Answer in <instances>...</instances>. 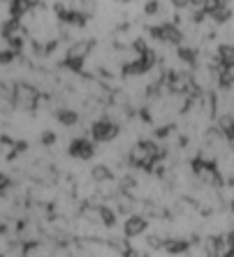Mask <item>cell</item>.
<instances>
[{
    "label": "cell",
    "instance_id": "6da1fadb",
    "mask_svg": "<svg viewBox=\"0 0 234 257\" xmlns=\"http://www.w3.org/2000/svg\"><path fill=\"white\" fill-rule=\"evenodd\" d=\"M158 160H160V149H158V144H153V142H139L137 146H132V151H130V162L135 167L149 169L151 165H156Z\"/></svg>",
    "mask_w": 234,
    "mask_h": 257
},
{
    "label": "cell",
    "instance_id": "7a4b0ae2",
    "mask_svg": "<svg viewBox=\"0 0 234 257\" xmlns=\"http://www.w3.org/2000/svg\"><path fill=\"white\" fill-rule=\"evenodd\" d=\"M90 49H93V42H77V44H72V47L67 49L65 65L70 67L72 72H81V67H84V60L88 58Z\"/></svg>",
    "mask_w": 234,
    "mask_h": 257
},
{
    "label": "cell",
    "instance_id": "3957f363",
    "mask_svg": "<svg viewBox=\"0 0 234 257\" xmlns=\"http://www.w3.org/2000/svg\"><path fill=\"white\" fill-rule=\"evenodd\" d=\"M119 123L116 120H111L107 116V118H100L97 123H93V127H90V135H93V139L95 142H114L116 137H119Z\"/></svg>",
    "mask_w": 234,
    "mask_h": 257
},
{
    "label": "cell",
    "instance_id": "277c9868",
    "mask_svg": "<svg viewBox=\"0 0 234 257\" xmlns=\"http://www.w3.org/2000/svg\"><path fill=\"white\" fill-rule=\"evenodd\" d=\"M12 102L17 104L19 109H30V107H35V102H37V90L33 88V86H17V90L12 93Z\"/></svg>",
    "mask_w": 234,
    "mask_h": 257
},
{
    "label": "cell",
    "instance_id": "5b68a950",
    "mask_svg": "<svg viewBox=\"0 0 234 257\" xmlns=\"http://www.w3.org/2000/svg\"><path fill=\"white\" fill-rule=\"evenodd\" d=\"M93 153H95V146L88 139H74L72 146H70V156L77 158V160H88Z\"/></svg>",
    "mask_w": 234,
    "mask_h": 257
},
{
    "label": "cell",
    "instance_id": "8992f818",
    "mask_svg": "<svg viewBox=\"0 0 234 257\" xmlns=\"http://www.w3.org/2000/svg\"><path fill=\"white\" fill-rule=\"evenodd\" d=\"M146 229V218L144 215H130L123 225V234L128 239H135V236H142V232Z\"/></svg>",
    "mask_w": 234,
    "mask_h": 257
},
{
    "label": "cell",
    "instance_id": "52a82bcc",
    "mask_svg": "<svg viewBox=\"0 0 234 257\" xmlns=\"http://www.w3.org/2000/svg\"><path fill=\"white\" fill-rule=\"evenodd\" d=\"M7 188H10V179H7L5 174H0V195H3Z\"/></svg>",
    "mask_w": 234,
    "mask_h": 257
},
{
    "label": "cell",
    "instance_id": "ba28073f",
    "mask_svg": "<svg viewBox=\"0 0 234 257\" xmlns=\"http://www.w3.org/2000/svg\"><path fill=\"white\" fill-rule=\"evenodd\" d=\"M176 7H192V0H172Z\"/></svg>",
    "mask_w": 234,
    "mask_h": 257
}]
</instances>
